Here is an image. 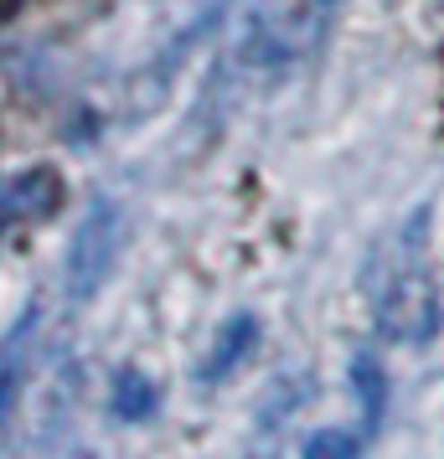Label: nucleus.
Masks as SVG:
<instances>
[{
  "instance_id": "f257e3e1",
  "label": "nucleus",
  "mask_w": 444,
  "mask_h": 459,
  "mask_svg": "<svg viewBox=\"0 0 444 459\" xmlns=\"http://www.w3.org/2000/svg\"><path fill=\"white\" fill-rule=\"evenodd\" d=\"M367 294L378 310V331L393 341H429L440 331V290L429 279V207L393 232L367 269Z\"/></svg>"
},
{
  "instance_id": "f03ea898",
  "label": "nucleus",
  "mask_w": 444,
  "mask_h": 459,
  "mask_svg": "<svg viewBox=\"0 0 444 459\" xmlns=\"http://www.w3.org/2000/svg\"><path fill=\"white\" fill-rule=\"evenodd\" d=\"M336 16L341 0H274V5H264L233 47V63L243 67L238 78L284 83L290 73H300L305 63L320 57V47L331 42Z\"/></svg>"
},
{
  "instance_id": "7ed1b4c3",
  "label": "nucleus",
  "mask_w": 444,
  "mask_h": 459,
  "mask_svg": "<svg viewBox=\"0 0 444 459\" xmlns=\"http://www.w3.org/2000/svg\"><path fill=\"white\" fill-rule=\"evenodd\" d=\"M114 258H119V212L109 202H93V212L78 222V238L67 248V294L88 299L109 279Z\"/></svg>"
},
{
  "instance_id": "20e7f679",
  "label": "nucleus",
  "mask_w": 444,
  "mask_h": 459,
  "mask_svg": "<svg viewBox=\"0 0 444 459\" xmlns=\"http://www.w3.org/2000/svg\"><path fill=\"white\" fill-rule=\"evenodd\" d=\"M63 202V181L52 170H22L0 181V232L11 222H42Z\"/></svg>"
},
{
  "instance_id": "39448f33",
  "label": "nucleus",
  "mask_w": 444,
  "mask_h": 459,
  "mask_svg": "<svg viewBox=\"0 0 444 459\" xmlns=\"http://www.w3.org/2000/svg\"><path fill=\"white\" fill-rule=\"evenodd\" d=\"M254 341H258V320H254V315H233V320L222 325L217 346L207 351V361H202V372H196V377H202V382H222L243 356L254 351Z\"/></svg>"
},
{
  "instance_id": "423d86ee",
  "label": "nucleus",
  "mask_w": 444,
  "mask_h": 459,
  "mask_svg": "<svg viewBox=\"0 0 444 459\" xmlns=\"http://www.w3.org/2000/svg\"><path fill=\"white\" fill-rule=\"evenodd\" d=\"M352 393L361 403V438H372L382 423V408H387V372H382L378 356H357L352 361Z\"/></svg>"
},
{
  "instance_id": "0eeeda50",
  "label": "nucleus",
  "mask_w": 444,
  "mask_h": 459,
  "mask_svg": "<svg viewBox=\"0 0 444 459\" xmlns=\"http://www.w3.org/2000/svg\"><path fill=\"white\" fill-rule=\"evenodd\" d=\"M114 413L119 418H150L155 413V387H150V377H140L135 367L119 372V382H114Z\"/></svg>"
},
{
  "instance_id": "6e6552de",
  "label": "nucleus",
  "mask_w": 444,
  "mask_h": 459,
  "mask_svg": "<svg viewBox=\"0 0 444 459\" xmlns=\"http://www.w3.org/2000/svg\"><path fill=\"white\" fill-rule=\"evenodd\" d=\"M305 459H361V434L320 429V434L305 438Z\"/></svg>"
},
{
  "instance_id": "1a4fd4ad",
  "label": "nucleus",
  "mask_w": 444,
  "mask_h": 459,
  "mask_svg": "<svg viewBox=\"0 0 444 459\" xmlns=\"http://www.w3.org/2000/svg\"><path fill=\"white\" fill-rule=\"evenodd\" d=\"M16 11H22V0H0V22H11Z\"/></svg>"
}]
</instances>
